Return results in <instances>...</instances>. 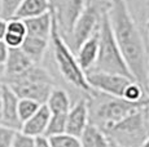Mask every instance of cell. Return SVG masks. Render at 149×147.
Listing matches in <instances>:
<instances>
[{
	"instance_id": "1",
	"label": "cell",
	"mask_w": 149,
	"mask_h": 147,
	"mask_svg": "<svg viewBox=\"0 0 149 147\" xmlns=\"http://www.w3.org/2000/svg\"><path fill=\"white\" fill-rule=\"evenodd\" d=\"M111 30L132 78L149 94V45L128 8L127 0H109Z\"/></svg>"
},
{
	"instance_id": "12",
	"label": "cell",
	"mask_w": 149,
	"mask_h": 147,
	"mask_svg": "<svg viewBox=\"0 0 149 147\" xmlns=\"http://www.w3.org/2000/svg\"><path fill=\"white\" fill-rule=\"evenodd\" d=\"M52 112L48 109L47 104H42L40 109L35 112L27 121L22 124L21 132L26 133V134L31 135V137H40V135H45L48 124H49Z\"/></svg>"
},
{
	"instance_id": "22",
	"label": "cell",
	"mask_w": 149,
	"mask_h": 147,
	"mask_svg": "<svg viewBox=\"0 0 149 147\" xmlns=\"http://www.w3.org/2000/svg\"><path fill=\"white\" fill-rule=\"evenodd\" d=\"M24 0H1L0 3V17L4 19L13 18L14 13L19 8Z\"/></svg>"
},
{
	"instance_id": "6",
	"label": "cell",
	"mask_w": 149,
	"mask_h": 147,
	"mask_svg": "<svg viewBox=\"0 0 149 147\" xmlns=\"http://www.w3.org/2000/svg\"><path fill=\"white\" fill-rule=\"evenodd\" d=\"M107 135L122 147H141L149 137V103L114 125Z\"/></svg>"
},
{
	"instance_id": "25",
	"label": "cell",
	"mask_w": 149,
	"mask_h": 147,
	"mask_svg": "<svg viewBox=\"0 0 149 147\" xmlns=\"http://www.w3.org/2000/svg\"><path fill=\"white\" fill-rule=\"evenodd\" d=\"M9 49L10 48L5 44L4 40H0V66H4L5 62L9 56Z\"/></svg>"
},
{
	"instance_id": "4",
	"label": "cell",
	"mask_w": 149,
	"mask_h": 147,
	"mask_svg": "<svg viewBox=\"0 0 149 147\" xmlns=\"http://www.w3.org/2000/svg\"><path fill=\"white\" fill-rule=\"evenodd\" d=\"M18 98H29L44 104L54 88L52 75L40 65H34L26 72L4 80Z\"/></svg>"
},
{
	"instance_id": "13",
	"label": "cell",
	"mask_w": 149,
	"mask_h": 147,
	"mask_svg": "<svg viewBox=\"0 0 149 147\" xmlns=\"http://www.w3.org/2000/svg\"><path fill=\"white\" fill-rule=\"evenodd\" d=\"M99 48H100V30L93 34L87 41L82 44L79 50L77 52V58L81 67L87 74L90 70L93 69L97 57H99Z\"/></svg>"
},
{
	"instance_id": "3",
	"label": "cell",
	"mask_w": 149,
	"mask_h": 147,
	"mask_svg": "<svg viewBox=\"0 0 149 147\" xmlns=\"http://www.w3.org/2000/svg\"><path fill=\"white\" fill-rule=\"evenodd\" d=\"M51 47H52L54 62H56L57 69H58L61 76L64 78V80L68 84H70L73 88L81 90L87 97H91L95 93V90L92 89V87L88 83L87 74L81 67L75 53L70 49V47L65 41V39L62 38L61 32L58 30V26H57L56 18L53 21L52 35H51Z\"/></svg>"
},
{
	"instance_id": "15",
	"label": "cell",
	"mask_w": 149,
	"mask_h": 147,
	"mask_svg": "<svg viewBox=\"0 0 149 147\" xmlns=\"http://www.w3.org/2000/svg\"><path fill=\"white\" fill-rule=\"evenodd\" d=\"M49 44H51V39L27 35L21 49L30 57V59L35 65H40L43 59H44V56L47 53L48 48H49Z\"/></svg>"
},
{
	"instance_id": "31",
	"label": "cell",
	"mask_w": 149,
	"mask_h": 147,
	"mask_svg": "<svg viewBox=\"0 0 149 147\" xmlns=\"http://www.w3.org/2000/svg\"><path fill=\"white\" fill-rule=\"evenodd\" d=\"M141 147H149V137L147 138V141H145V142H144V145H143Z\"/></svg>"
},
{
	"instance_id": "23",
	"label": "cell",
	"mask_w": 149,
	"mask_h": 147,
	"mask_svg": "<svg viewBox=\"0 0 149 147\" xmlns=\"http://www.w3.org/2000/svg\"><path fill=\"white\" fill-rule=\"evenodd\" d=\"M17 132L16 129L0 124V147H12Z\"/></svg>"
},
{
	"instance_id": "33",
	"label": "cell",
	"mask_w": 149,
	"mask_h": 147,
	"mask_svg": "<svg viewBox=\"0 0 149 147\" xmlns=\"http://www.w3.org/2000/svg\"><path fill=\"white\" fill-rule=\"evenodd\" d=\"M0 3H1V0H0Z\"/></svg>"
},
{
	"instance_id": "10",
	"label": "cell",
	"mask_w": 149,
	"mask_h": 147,
	"mask_svg": "<svg viewBox=\"0 0 149 147\" xmlns=\"http://www.w3.org/2000/svg\"><path fill=\"white\" fill-rule=\"evenodd\" d=\"M0 92H1V97H3V115L0 124L13 128L16 131H21L22 121L18 115V102H19L18 95L7 84L0 85Z\"/></svg>"
},
{
	"instance_id": "9",
	"label": "cell",
	"mask_w": 149,
	"mask_h": 147,
	"mask_svg": "<svg viewBox=\"0 0 149 147\" xmlns=\"http://www.w3.org/2000/svg\"><path fill=\"white\" fill-rule=\"evenodd\" d=\"M90 123V100L88 97H83L73 103L68 112L66 133L79 138Z\"/></svg>"
},
{
	"instance_id": "2",
	"label": "cell",
	"mask_w": 149,
	"mask_h": 147,
	"mask_svg": "<svg viewBox=\"0 0 149 147\" xmlns=\"http://www.w3.org/2000/svg\"><path fill=\"white\" fill-rule=\"evenodd\" d=\"M90 100V120L97 125L100 129H102L105 133L110 131L114 125L121 123L126 117H128L131 114L149 103V101L145 102H130L125 98L113 97L104 93L96 92L93 93Z\"/></svg>"
},
{
	"instance_id": "16",
	"label": "cell",
	"mask_w": 149,
	"mask_h": 147,
	"mask_svg": "<svg viewBox=\"0 0 149 147\" xmlns=\"http://www.w3.org/2000/svg\"><path fill=\"white\" fill-rule=\"evenodd\" d=\"M51 10V0H24L13 18L29 19Z\"/></svg>"
},
{
	"instance_id": "24",
	"label": "cell",
	"mask_w": 149,
	"mask_h": 147,
	"mask_svg": "<svg viewBox=\"0 0 149 147\" xmlns=\"http://www.w3.org/2000/svg\"><path fill=\"white\" fill-rule=\"evenodd\" d=\"M12 147H36V138L18 131L16 133Z\"/></svg>"
},
{
	"instance_id": "17",
	"label": "cell",
	"mask_w": 149,
	"mask_h": 147,
	"mask_svg": "<svg viewBox=\"0 0 149 147\" xmlns=\"http://www.w3.org/2000/svg\"><path fill=\"white\" fill-rule=\"evenodd\" d=\"M82 147H110V139L102 129L90 123L79 137Z\"/></svg>"
},
{
	"instance_id": "26",
	"label": "cell",
	"mask_w": 149,
	"mask_h": 147,
	"mask_svg": "<svg viewBox=\"0 0 149 147\" xmlns=\"http://www.w3.org/2000/svg\"><path fill=\"white\" fill-rule=\"evenodd\" d=\"M36 147H52L49 142V138L45 137V135L36 137Z\"/></svg>"
},
{
	"instance_id": "11",
	"label": "cell",
	"mask_w": 149,
	"mask_h": 147,
	"mask_svg": "<svg viewBox=\"0 0 149 147\" xmlns=\"http://www.w3.org/2000/svg\"><path fill=\"white\" fill-rule=\"evenodd\" d=\"M34 62L30 59V57L21 49V48H10L9 56L4 65L5 70V79L16 78V76L21 75V74L26 72L31 66H34Z\"/></svg>"
},
{
	"instance_id": "8",
	"label": "cell",
	"mask_w": 149,
	"mask_h": 147,
	"mask_svg": "<svg viewBox=\"0 0 149 147\" xmlns=\"http://www.w3.org/2000/svg\"><path fill=\"white\" fill-rule=\"evenodd\" d=\"M87 80L90 85L92 87V89L96 92L123 98L126 89L134 81V79L128 78V76L117 75V74L90 71L87 72Z\"/></svg>"
},
{
	"instance_id": "29",
	"label": "cell",
	"mask_w": 149,
	"mask_h": 147,
	"mask_svg": "<svg viewBox=\"0 0 149 147\" xmlns=\"http://www.w3.org/2000/svg\"><path fill=\"white\" fill-rule=\"evenodd\" d=\"M1 115H3V97H1V92H0V120H1Z\"/></svg>"
},
{
	"instance_id": "18",
	"label": "cell",
	"mask_w": 149,
	"mask_h": 147,
	"mask_svg": "<svg viewBox=\"0 0 149 147\" xmlns=\"http://www.w3.org/2000/svg\"><path fill=\"white\" fill-rule=\"evenodd\" d=\"M45 104L48 106L52 114H68L73 106L69 93L65 89L57 88V87H54L51 92Z\"/></svg>"
},
{
	"instance_id": "20",
	"label": "cell",
	"mask_w": 149,
	"mask_h": 147,
	"mask_svg": "<svg viewBox=\"0 0 149 147\" xmlns=\"http://www.w3.org/2000/svg\"><path fill=\"white\" fill-rule=\"evenodd\" d=\"M42 103L36 102L34 100H29V98H19L18 102V115L21 119L22 124L27 121L29 119L33 116L39 109H40Z\"/></svg>"
},
{
	"instance_id": "19",
	"label": "cell",
	"mask_w": 149,
	"mask_h": 147,
	"mask_svg": "<svg viewBox=\"0 0 149 147\" xmlns=\"http://www.w3.org/2000/svg\"><path fill=\"white\" fill-rule=\"evenodd\" d=\"M66 120L68 114H52L47 132H45V137L49 138L66 133Z\"/></svg>"
},
{
	"instance_id": "14",
	"label": "cell",
	"mask_w": 149,
	"mask_h": 147,
	"mask_svg": "<svg viewBox=\"0 0 149 147\" xmlns=\"http://www.w3.org/2000/svg\"><path fill=\"white\" fill-rule=\"evenodd\" d=\"M24 21H25V23H26L27 35L51 39L52 29H53V21H54L52 10H49V12L44 13V14H40L38 17L24 19Z\"/></svg>"
},
{
	"instance_id": "21",
	"label": "cell",
	"mask_w": 149,
	"mask_h": 147,
	"mask_svg": "<svg viewBox=\"0 0 149 147\" xmlns=\"http://www.w3.org/2000/svg\"><path fill=\"white\" fill-rule=\"evenodd\" d=\"M49 142L52 147H82L81 139L78 137L68 134V133L49 137Z\"/></svg>"
},
{
	"instance_id": "32",
	"label": "cell",
	"mask_w": 149,
	"mask_h": 147,
	"mask_svg": "<svg viewBox=\"0 0 149 147\" xmlns=\"http://www.w3.org/2000/svg\"><path fill=\"white\" fill-rule=\"evenodd\" d=\"M110 147H122V146L117 145V143H114V142H111V141H110Z\"/></svg>"
},
{
	"instance_id": "5",
	"label": "cell",
	"mask_w": 149,
	"mask_h": 147,
	"mask_svg": "<svg viewBox=\"0 0 149 147\" xmlns=\"http://www.w3.org/2000/svg\"><path fill=\"white\" fill-rule=\"evenodd\" d=\"M109 8V7H108ZM90 71H100L108 74H117L132 78L128 66L126 63L123 54L118 47L116 38H114L113 30H111L110 19H109L108 9L102 16L101 26H100V48H99V57ZM88 71V72H90ZM134 79V78H132ZM135 80V79H134Z\"/></svg>"
},
{
	"instance_id": "27",
	"label": "cell",
	"mask_w": 149,
	"mask_h": 147,
	"mask_svg": "<svg viewBox=\"0 0 149 147\" xmlns=\"http://www.w3.org/2000/svg\"><path fill=\"white\" fill-rule=\"evenodd\" d=\"M7 29H8V19H4L3 17H0V40H4Z\"/></svg>"
},
{
	"instance_id": "30",
	"label": "cell",
	"mask_w": 149,
	"mask_h": 147,
	"mask_svg": "<svg viewBox=\"0 0 149 147\" xmlns=\"http://www.w3.org/2000/svg\"><path fill=\"white\" fill-rule=\"evenodd\" d=\"M147 30H148V45H149V19L147 22ZM148 81H149V71H148Z\"/></svg>"
},
{
	"instance_id": "28",
	"label": "cell",
	"mask_w": 149,
	"mask_h": 147,
	"mask_svg": "<svg viewBox=\"0 0 149 147\" xmlns=\"http://www.w3.org/2000/svg\"><path fill=\"white\" fill-rule=\"evenodd\" d=\"M4 79H5V70H4V66H0V85L4 83Z\"/></svg>"
},
{
	"instance_id": "7",
	"label": "cell",
	"mask_w": 149,
	"mask_h": 147,
	"mask_svg": "<svg viewBox=\"0 0 149 147\" xmlns=\"http://www.w3.org/2000/svg\"><path fill=\"white\" fill-rule=\"evenodd\" d=\"M88 0H51V10L65 41L69 39L74 25L84 10Z\"/></svg>"
}]
</instances>
